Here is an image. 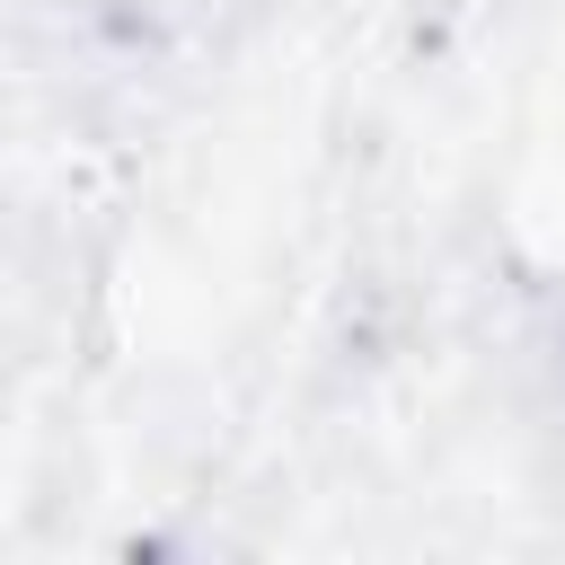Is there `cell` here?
I'll use <instances>...</instances> for the list:
<instances>
[{"mask_svg": "<svg viewBox=\"0 0 565 565\" xmlns=\"http://www.w3.org/2000/svg\"><path fill=\"white\" fill-rule=\"evenodd\" d=\"M556 362H565V300H556Z\"/></svg>", "mask_w": 565, "mask_h": 565, "instance_id": "1", "label": "cell"}]
</instances>
